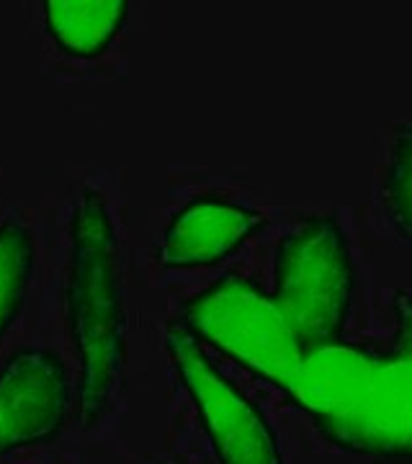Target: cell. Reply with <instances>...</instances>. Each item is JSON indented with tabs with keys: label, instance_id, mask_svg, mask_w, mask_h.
<instances>
[{
	"label": "cell",
	"instance_id": "3957f363",
	"mask_svg": "<svg viewBox=\"0 0 412 464\" xmlns=\"http://www.w3.org/2000/svg\"><path fill=\"white\" fill-rule=\"evenodd\" d=\"M176 323L198 343L216 348L279 390H286L304 356V346L273 295L237 274L216 279L188 299Z\"/></svg>",
	"mask_w": 412,
	"mask_h": 464
},
{
	"label": "cell",
	"instance_id": "9c48e42d",
	"mask_svg": "<svg viewBox=\"0 0 412 464\" xmlns=\"http://www.w3.org/2000/svg\"><path fill=\"white\" fill-rule=\"evenodd\" d=\"M34 271V240L18 222L0 225V335L18 315Z\"/></svg>",
	"mask_w": 412,
	"mask_h": 464
},
{
	"label": "cell",
	"instance_id": "6da1fadb",
	"mask_svg": "<svg viewBox=\"0 0 412 464\" xmlns=\"http://www.w3.org/2000/svg\"><path fill=\"white\" fill-rule=\"evenodd\" d=\"M335 447L412 459V364L346 338L304 351L283 390Z\"/></svg>",
	"mask_w": 412,
	"mask_h": 464
},
{
	"label": "cell",
	"instance_id": "7a4b0ae2",
	"mask_svg": "<svg viewBox=\"0 0 412 464\" xmlns=\"http://www.w3.org/2000/svg\"><path fill=\"white\" fill-rule=\"evenodd\" d=\"M67 284L70 333L81 359V411L96 423L114 400L124 366V304L116 232L101 194L88 191L72 217Z\"/></svg>",
	"mask_w": 412,
	"mask_h": 464
},
{
	"label": "cell",
	"instance_id": "52a82bcc",
	"mask_svg": "<svg viewBox=\"0 0 412 464\" xmlns=\"http://www.w3.org/2000/svg\"><path fill=\"white\" fill-rule=\"evenodd\" d=\"M263 227L261 212L222 197H198L178 209L165 230V268L215 266L245 246Z\"/></svg>",
	"mask_w": 412,
	"mask_h": 464
},
{
	"label": "cell",
	"instance_id": "277c9868",
	"mask_svg": "<svg viewBox=\"0 0 412 464\" xmlns=\"http://www.w3.org/2000/svg\"><path fill=\"white\" fill-rule=\"evenodd\" d=\"M353 289L356 268L335 217H310L281 237L271 295L304 351L343 338Z\"/></svg>",
	"mask_w": 412,
	"mask_h": 464
},
{
	"label": "cell",
	"instance_id": "30bf717a",
	"mask_svg": "<svg viewBox=\"0 0 412 464\" xmlns=\"http://www.w3.org/2000/svg\"><path fill=\"white\" fill-rule=\"evenodd\" d=\"M384 191L395 227L412 246V124L397 130Z\"/></svg>",
	"mask_w": 412,
	"mask_h": 464
},
{
	"label": "cell",
	"instance_id": "8fae6325",
	"mask_svg": "<svg viewBox=\"0 0 412 464\" xmlns=\"http://www.w3.org/2000/svg\"><path fill=\"white\" fill-rule=\"evenodd\" d=\"M395 351L397 356H402L405 362L412 364V295L410 292H397L395 302Z\"/></svg>",
	"mask_w": 412,
	"mask_h": 464
},
{
	"label": "cell",
	"instance_id": "5b68a950",
	"mask_svg": "<svg viewBox=\"0 0 412 464\" xmlns=\"http://www.w3.org/2000/svg\"><path fill=\"white\" fill-rule=\"evenodd\" d=\"M165 346L196 405L219 464H283L279 439L263 411L222 374L181 323H170Z\"/></svg>",
	"mask_w": 412,
	"mask_h": 464
},
{
	"label": "cell",
	"instance_id": "ba28073f",
	"mask_svg": "<svg viewBox=\"0 0 412 464\" xmlns=\"http://www.w3.org/2000/svg\"><path fill=\"white\" fill-rule=\"evenodd\" d=\"M127 0H47L44 21L60 50L91 60L109 50L127 21Z\"/></svg>",
	"mask_w": 412,
	"mask_h": 464
},
{
	"label": "cell",
	"instance_id": "8992f818",
	"mask_svg": "<svg viewBox=\"0 0 412 464\" xmlns=\"http://www.w3.org/2000/svg\"><path fill=\"white\" fill-rule=\"evenodd\" d=\"M70 408L67 369L47 348H21L0 369V457L39 447L62 431Z\"/></svg>",
	"mask_w": 412,
	"mask_h": 464
}]
</instances>
